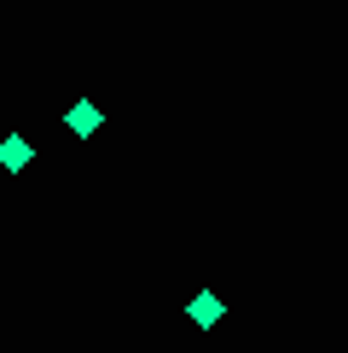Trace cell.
Listing matches in <instances>:
<instances>
[{
	"label": "cell",
	"mask_w": 348,
	"mask_h": 353,
	"mask_svg": "<svg viewBox=\"0 0 348 353\" xmlns=\"http://www.w3.org/2000/svg\"><path fill=\"white\" fill-rule=\"evenodd\" d=\"M99 128H105V110H99L93 99H76V105L64 110V134H76V139H93Z\"/></svg>",
	"instance_id": "obj_1"
},
{
	"label": "cell",
	"mask_w": 348,
	"mask_h": 353,
	"mask_svg": "<svg viewBox=\"0 0 348 353\" xmlns=\"http://www.w3.org/2000/svg\"><path fill=\"white\" fill-rule=\"evenodd\" d=\"M186 319H192L197 330H215V325H221V319H226V301L215 296V290H197V296L186 301Z\"/></svg>",
	"instance_id": "obj_2"
},
{
	"label": "cell",
	"mask_w": 348,
	"mask_h": 353,
	"mask_svg": "<svg viewBox=\"0 0 348 353\" xmlns=\"http://www.w3.org/2000/svg\"><path fill=\"white\" fill-rule=\"evenodd\" d=\"M29 163H35V145H29L23 134H6V139H0V168H6V174H23Z\"/></svg>",
	"instance_id": "obj_3"
}]
</instances>
